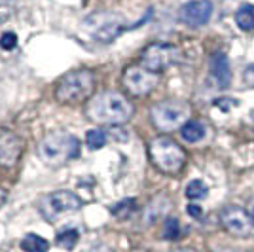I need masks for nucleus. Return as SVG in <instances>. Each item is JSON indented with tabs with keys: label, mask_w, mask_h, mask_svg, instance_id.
I'll list each match as a JSON object with an SVG mask.
<instances>
[{
	"label": "nucleus",
	"mask_w": 254,
	"mask_h": 252,
	"mask_svg": "<svg viewBox=\"0 0 254 252\" xmlns=\"http://www.w3.org/2000/svg\"><path fill=\"white\" fill-rule=\"evenodd\" d=\"M87 118L103 126H120L131 120L133 105L116 91H103L95 95L87 105Z\"/></svg>",
	"instance_id": "f257e3e1"
},
{
	"label": "nucleus",
	"mask_w": 254,
	"mask_h": 252,
	"mask_svg": "<svg viewBox=\"0 0 254 252\" xmlns=\"http://www.w3.org/2000/svg\"><path fill=\"white\" fill-rule=\"evenodd\" d=\"M95 89V76L89 70H76L63 76L55 87V99L61 105H80Z\"/></svg>",
	"instance_id": "f03ea898"
},
{
	"label": "nucleus",
	"mask_w": 254,
	"mask_h": 252,
	"mask_svg": "<svg viewBox=\"0 0 254 252\" xmlns=\"http://www.w3.org/2000/svg\"><path fill=\"white\" fill-rule=\"evenodd\" d=\"M80 152V140L68 133H53L48 135L38 146L42 161L53 167H61L66 161L74 159Z\"/></svg>",
	"instance_id": "7ed1b4c3"
},
{
	"label": "nucleus",
	"mask_w": 254,
	"mask_h": 252,
	"mask_svg": "<svg viewBox=\"0 0 254 252\" xmlns=\"http://www.w3.org/2000/svg\"><path fill=\"white\" fill-rule=\"evenodd\" d=\"M150 158L154 161V165L167 173V175H177L182 171L186 163V154L184 150L167 137H159L152 140L150 144Z\"/></svg>",
	"instance_id": "20e7f679"
},
{
	"label": "nucleus",
	"mask_w": 254,
	"mask_h": 252,
	"mask_svg": "<svg viewBox=\"0 0 254 252\" xmlns=\"http://www.w3.org/2000/svg\"><path fill=\"white\" fill-rule=\"evenodd\" d=\"M152 122L159 131H175L182 127L190 116V106L182 101H163L152 108Z\"/></svg>",
	"instance_id": "39448f33"
},
{
	"label": "nucleus",
	"mask_w": 254,
	"mask_h": 252,
	"mask_svg": "<svg viewBox=\"0 0 254 252\" xmlns=\"http://www.w3.org/2000/svg\"><path fill=\"white\" fill-rule=\"evenodd\" d=\"M82 207L80 197L72 193V191H53L50 195H46L40 199V212L44 214L46 220H57L61 214H68V212H76Z\"/></svg>",
	"instance_id": "423d86ee"
},
{
	"label": "nucleus",
	"mask_w": 254,
	"mask_h": 252,
	"mask_svg": "<svg viewBox=\"0 0 254 252\" xmlns=\"http://www.w3.org/2000/svg\"><path fill=\"white\" fill-rule=\"evenodd\" d=\"M159 82V76L156 72H152L148 68H144L142 64L140 66H129L124 72L122 78V84L126 87L129 93L142 97V95H148Z\"/></svg>",
	"instance_id": "0eeeda50"
},
{
	"label": "nucleus",
	"mask_w": 254,
	"mask_h": 252,
	"mask_svg": "<svg viewBox=\"0 0 254 252\" xmlns=\"http://www.w3.org/2000/svg\"><path fill=\"white\" fill-rule=\"evenodd\" d=\"M177 57H179V52L175 46L165 42L152 44L146 48V52L142 53V66L158 74L175 63Z\"/></svg>",
	"instance_id": "6e6552de"
},
{
	"label": "nucleus",
	"mask_w": 254,
	"mask_h": 252,
	"mask_svg": "<svg viewBox=\"0 0 254 252\" xmlns=\"http://www.w3.org/2000/svg\"><path fill=\"white\" fill-rule=\"evenodd\" d=\"M220 222L235 237H253L254 235V218L247 210L239 207H226L220 212Z\"/></svg>",
	"instance_id": "1a4fd4ad"
},
{
	"label": "nucleus",
	"mask_w": 254,
	"mask_h": 252,
	"mask_svg": "<svg viewBox=\"0 0 254 252\" xmlns=\"http://www.w3.org/2000/svg\"><path fill=\"white\" fill-rule=\"evenodd\" d=\"M212 15V2L211 0H191L186 2L180 8V21L188 27H203L207 25Z\"/></svg>",
	"instance_id": "9d476101"
},
{
	"label": "nucleus",
	"mask_w": 254,
	"mask_h": 252,
	"mask_svg": "<svg viewBox=\"0 0 254 252\" xmlns=\"http://www.w3.org/2000/svg\"><path fill=\"white\" fill-rule=\"evenodd\" d=\"M21 138L10 131H0V165L13 167L21 156Z\"/></svg>",
	"instance_id": "9b49d317"
},
{
	"label": "nucleus",
	"mask_w": 254,
	"mask_h": 252,
	"mask_svg": "<svg viewBox=\"0 0 254 252\" xmlns=\"http://www.w3.org/2000/svg\"><path fill=\"white\" fill-rule=\"evenodd\" d=\"M89 23H95L93 27H89V31L93 32L97 40H103V42L114 40L118 34L124 31V25L118 21L116 17H110V15H95L89 19Z\"/></svg>",
	"instance_id": "f8f14e48"
},
{
	"label": "nucleus",
	"mask_w": 254,
	"mask_h": 252,
	"mask_svg": "<svg viewBox=\"0 0 254 252\" xmlns=\"http://www.w3.org/2000/svg\"><path fill=\"white\" fill-rule=\"evenodd\" d=\"M209 66H211V74L214 76L216 84L220 87H228L232 82V70H230L228 57L224 53H214L209 61Z\"/></svg>",
	"instance_id": "ddd939ff"
},
{
	"label": "nucleus",
	"mask_w": 254,
	"mask_h": 252,
	"mask_svg": "<svg viewBox=\"0 0 254 252\" xmlns=\"http://www.w3.org/2000/svg\"><path fill=\"white\" fill-rule=\"evenodd\" d=\"M180 137H182V140H186L190 144H195V142L203 140V137H205V126L197 120H188L184 126L180 127Z\"/></svg>",
	"instance_id": "4468645a"
},
{
	"label": "nucleus",
	"mask_w": 254,
	"mask_h": 252,
	"mask_svg": "<svg viewBox=\"0 0 254 252\" xmlns=\"http://www.w3.org/2000/svg\"><path fill=\"white\" fill-rule=\"evenodd\" d=\"M21 249L25 252H48L50 243L36 233H27L21 241Z\"/></svg>",
	"instance_id": "2eb2a0df"
},
{
	"label": "nucleus",
	"mask_w": 254,
	"mask_h": 252,
	"mask_svg": "<svg viewBox=\"0 0 254 252\" xmlns=\"http://www.w3.org/2000/svg\"><path fill=\"white\" fill-rule=\"evenodd\" d=\"M235 23L239 29L243 31H253L254 29V6L253 4H245L235 13Z\"/></svg>",
	"instance_id": "dca6fc26"
},
{
	"label": "nucleus",
	"mask_w": 254,
	"mask_h": 252,
	"mask_svg": "<svg viewBox=\"0 0 254 252\" xmlns=\"http://www.w3.org/2000/svg\"><path fill=\"white\" fill-rule=\"evenodd\" d=\"M78 239H80V233H78V230H74V228H68V230L61 231L59 235H57V245L61 247V249H66V251H72L76 247V243H78Z\"/></svg>",
	"instance_id": "f3484780"
},
{
	"label": "nucleus",
	"mask_w": 254,
	"mask_h": 252,
	"mask_svg": "<svg viewBox=\"0 0 254 252\" xmlns=\"http://www.w3.org/2000/svg\"><path fill=\"white\" fill-rule=\"evenodd\" d=\"M207 193H209V188L205 186L203 180H191L186 186V197L191 201L203 199V197H207Z\"/></svg>",
	"instance_id": "a211bd4d"
},
{
	"label": "nucleus",
	"mask_w": 254,
	"mask_h": 252,
	"mask_svg": "<svg viewBox=\"0 0 254 252\" xmlns=\"http://www.w3.org/2000/svg\"><path fill=\"white\" fill-rule=\"evenodd\" d=\"M85 142L89 150H101L106 144V135L101 129H91L87 135H85Z\"/></svg>",
	"instance_id": "6ab92c4d"
},
{
	"label": "nucleus",
	"mask_w": 254,
	"mask_h": 252,
	"mask_svg": "<svg viewBox=\"0 0 254 252\" xmlns=\"http://www.w3.org/2000/svg\"><path fill=\"white\" fill-rule=\"evenodd\" d=\"M135 207H137L135 199H124L122 203H118L116 207L112 209V214L118 216V218H127V216H131V214H133Z\"/></svg>",
	"instance_id": "aec40b11"
},
{
	"label": "nucleus",
	"mask_w": 254,
	"mask_h": 252,
	"mask_svg": "<svg viewBox=\"0 0 254 252\" xmlns=\"http://www.w3.org/2000/svg\"><path fill=\"white\" fill-rule=\"evenodd\" d=\"M179 220L177 218H167L165 226H163V237L165 239H177L179 237Z\"/></svg>",
	"instance_id": "412c9836"
},
{
	"label": "nucleus",
	"mask_w": 254,
	"mask_h": 252,
	"mask_svg": "<svg viewBox=\"0 0 254 252\" xmlns=\"http://www.w3.org/2000/svg\"><path fill=\"white\" fill-rule=\"evenodd\" d=\"M15 44H17V36H15L13 32H6V34L0 38V46H2L4 50H13Z\"/></svg>",
	"instance_id": "4be33fe9"
},
{
	"label": "nucleus",
	"mask_w": 254,
	"mask_h": 252,
	"mask_svg": "<svg viewBox=\"0 0 254 252\" xmlns=\"http://www.w3.org/2000/svg\"><path fill=\"white\" fill-rule=\"evenodd\" d=\"M243 82L249 87H254V64H251V66H247L243 72Z\"/></svg>",
	"instance_id": "5701e85b"
},
{
	"label": "nucleus",
	"mask_w": 254,
	"mask_h": 252,
	"mask_svg": "<svg viewBox=\"0 0 254 252\" xmlns=\"http://www.w3.org/2000/svg\"><path fill=\"white\" fill-rule=\"evenodd\" d=\"M214 105L218 106V108H222V110H230L232 106L237 105V101H235V99H230V97H226V99H218V101H214Z\"/></svg>",
	"instance_id": "b1692460"
},
{
	"label": "nucleus",
	"mask_w": 254,
	"mask_h": 252,
	"mask_svg": "<svg viewBox=\"0 0 254 252\" xmlns=\"http://www.w3.org/2000/svg\"><path fill=\"white\" fill-rule=\"evenodd\" d=\"M188 214L193 216V218H201V209L197 207V205H188Z\"/></svg>",
	"instance_id": "393cba45"
},
{
	"label": "nucleus",
	"mask_w": 254,
	"mask_h": 252,
	"mask_svg": "<svg viewBox=\"0 0 254 252\" xmlns=\"http://www.w3.org/2000/svg\"><path fill=\"white\" fill-rule=\"evenodd\" d=\"M91 252H112V249H108V247H105V245H99V247H95Z\"/></svg>",
	"instance_id": "a878e982"
},
{
	"label": "nucleus",
	"mask_w": 254,
	"mask_h": 252,
	"mask_svg": "<svg viewBox=\"0 0 254 252\" xmlns=\"http://www.w3.org/2000/svg\"><path fill=\"white\" fill-rule=\"evenodd\" d=\"M247 212H249V214H251V216L254 218V197L249 201V210H247Z\"/></svg>",
	"instance_id": "bb28decb"
},
{
	"label": "nucleus",
	"mask_w": 254,
	"mask_h": 252,
	"mask_svg": "<svg viewBox=\"0 0 254 252\" xmlns=\"http://www.w3.org/2000/svg\"><path fill=\"white\" fill-rule=\"evenodd\" d=\"M4 201H6V191L0 188V207H2V203H4Z\"/></svg>",
	"instance_id": "cd10ccee"
},
{
	"label": "nucleus",
	"mask_w": 254,
	"mask_h": 252,
	"mask_svg": "<svg viewBox=\"0 0 254 252\" xmlns=\"http://www.w3.org/2000/svg\"><path fill=\"white\" fill-rule=\"evenodd\" d=\"M169 252H197V251H191V249H173Z\"/></svg>",
	"instance_id": "c85d7f7f"
}]
</instances>
